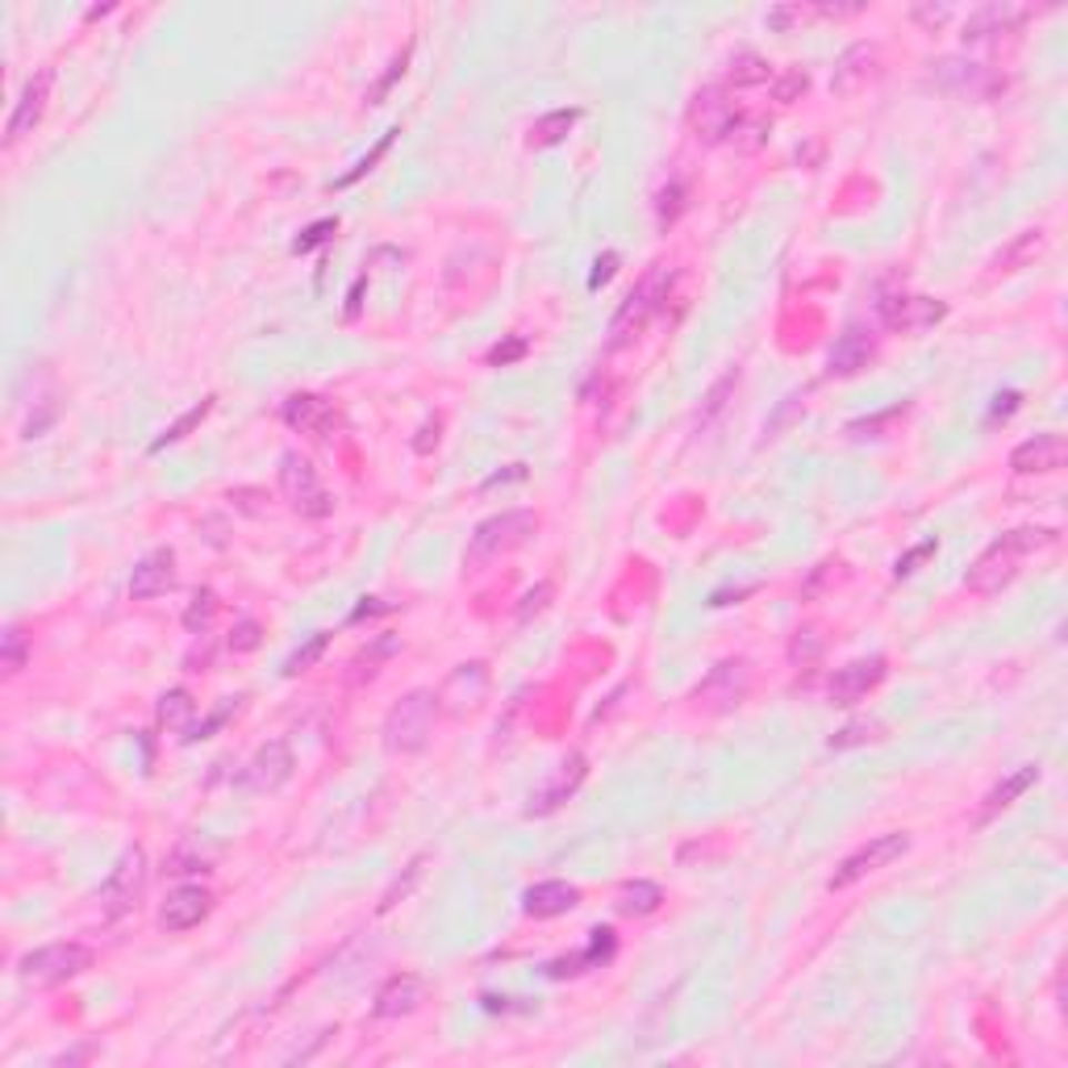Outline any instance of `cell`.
<instances>
[{"mask_svg": "<svg viewBox=\"0 0 1068 1068\" xmlns=\"http://www.w3.org/2000/svg\"><path fill=\"white\" fill-rule=\"evenodd\" d=\"M1056 543H1060V534L1051 531V526H1018V531L1001 534V538H994V543L973 560V568L965 572V588L977 593V597H994V593L1015 585L1018 564H1022L1027 555L1048 552Z\"/></svg>", "mask_w": 1068, "mask_h": 1068, "instance_id": "cell-1", "label": "cell"}, {"mask_svg": "<svg viewBox=\"0 0 1068 1068\" xmlns=\"http://www.w3.org/2000/svg\"><path fill=\"white\" fill-rule=\"evenodd\" d=\"M434 718H439V693L431 689L405 693V697L384 714V726H380L384 747H389L393 756H414V752H422V747L431 743Z\"/></svg>", "mask_w": 1068, "mask_h": 1068, "instance_id": "cell-2", "label": "cell"}, {"mask_svg": "<svg viewBox=\"0 0 1068 1068\" xmlns=\"http://www.w3.org/2000/svg\"><path fill=\"white\" fill-rule=\"evenodd\" d=\"M534 531H538V514H531V510H505V514H497V517H484L481 526L472 531V543H467L464 564L472 572L484 568L488 560H497V555H510V552H517V547H526Z\"/></svg>", "mask_w": 1068, "mask_h": 1068, "instance_id": "cell-3", "label": "cell"}, {"mask_svg": "<svg viewBox=\"0 0 1068 1068\" xmlns=\"http://www.w3.org/2000/svg\"><path fill=\"white\" fill-rule=\"evenodd\" d=\"M668 289H673V268H652L647 276L638 280L635 289H631V296L618 305L614 322H609V346L635 343L638 334L647 330V322L659 313V305L668 301Z\"/></svg>", "mask_w": 1068, "mask_h": 1068, "instance_id": "cell-4", "label": "cell"}, {"mask_svg": "<svg viewBox=\"0 0 1068 1068\" xmlns=\"http://www.w3.org/2000/svg\"><path fill=\"white\" fill-rule=\"evenodd\" d=\"M88 968H92V948L68 939V944H47V948L26 951L18 960V981L26 989H54V985L71 981Z\"/></svg>", "mask_w": 1068, "mask_h": 1068, "instance_id": "cell-5", "label": "cell"}, {"mask_svg": "<svg viewBox=\"0 0 1068 1068\" xmlns=\"http://www.w3.org/2000/svg\"><path fill=\"white\" fill-rule=\"evenodd\" d=\"M910 852V835L906 830H889V835H877V839H868L864 847H856L852 856H847L839 868H835V877L827 880L830 894H844V889H852L856 880L873 877V873H880V868H889L894 860H901Z\"/></svg>", "mask_w": 1068, "mask_h": 1068, "instance_id": "cell-6", "label": "cell"}, {"mask_svg": "<svg viewBox=\"0 0 1068 1068\" xmlns=\"http://www.w3.org/2000/svg\"><path fill=\"white\" fill-rule=\"evenodd\" d=\"M142 889H147V852H142L139 844L125 847L118 856V864L109 868V877H104L101 894H97V901H101L104 918H121L125 910H134L139 906Z\"/></svg>", "mask_w": 1068, "mask_h": 1068, "instance_id": "cell-7", "label": "cell"}, {"mask_svg": "<svg viewBox=\"0 0 1068 1068\" xmlns=\"http://www.w3.org/2000/svg\"><path fill=\"white\" fill-rule=\"evenodd\" d=\"M280 493H284V501H289L301 517H330L334 514V497L322 488V481H318V472H313L310 460H301L296 451H289V455L280 460Z\"/></svg>", "mask_w": 1068, "mask_h": 1068, "instance_id": "cell-8", "label": "cell"}, {"mask_svg": "<svg viewBox=\"0 0 1068 1068\" xmlns=\"http://www.w3.org/2000/svg\"><path fill=\"white\" fill-rule=\"evenodd\" d=\"M935 84L951 92V97H968V101H989V97H998L1006 88L989 68L973 63V59H960V54L935 63Z\"/></svg>", "mask_w": 1068, "mask_h": 1068, "instance_id": "cell-9", "label": "cell"}, {"mask_svg": "<svg viewBox=\"0 0 1068 1068\" xmlns=\"http://www.w3.org/2000/svg\"><path fill=\"white\" fill-rule=\"evenodd\" d=\"M877 313L889 330H897V334H914V330H927V326H935V322H944V318H948V305L935 301V296L894 293V296H880Z\"/></svg>", "mask_w": 1068, "mask_h": 1068, "instance_id": "cell-10", "label": "cell"}, {"mask_svg": "<svg viewBox=\"0 0 1068 1068\" xmlns=\"http://www.w3.org/2000/svg\"><path fill=\"white\" fill-rule=\"evenodd\" d=\"M51 88H54V68H42L26 80L18 104H13V113H9V125H4V142H9V147H18L26 134L38 130V121H42L47 104H51Z\"/></svg>", "mask_w": 1068, "mask_h": 1068, "instance_id": "cell-11", "label": "cell"}, {"mask_svg": "<svg viewBox=\"0 0 1068 1068\" xmlns=\"http://www.w3.org/2000/svg\"><path fill=\"white\" fill-rule=\"evenodd\" d=\"M752 689V668L747 659H723L714 673L693 689V702L706 709H735Z\"/></svg>", "mask_w": 1068, "mask_h": 1068, "instance_id": "cell-12", "label": "cell"}, {"mask_svg": "<svg viewBox=\"0 0 1068 1068\" xmlns=\"http://www.w3.org/2000/svg\"><path fill=\"white\" fill-rule=\"evenodd\" d=\"M293 768H296L293 747H289L284 739H272V743H263L255 756H251V764H246L239 776V785L251 793H276L280 785H289Z\"/></svg>", "mask_w": 1068, "mask_h": 1068, "instance_id": "cell-13", "label": "cell"}, {"mask_svg": "<svg viewBox=\"0 0 1068 1068\" xmlns=\"http://www.w3.org/2000/svg\"><path fill=\"white\" fill-rule=\"evenodd\" d=\"M1022 21H1027V4L994 0V4H981V9L968 13L965 26H960V42L965 47H981V42H994L998 34H1015Z\"/></svg>", "mask_w": 1068, "mask_h": 1068, "instance_id": "cell-14", "label": "cell"}, {"mask_svg": "<svg viewBox=\"0 0 1068 1068\" xmlns=\"http://www.w3.org/2000/svg\"><path fill=\"white\" fill-rule=\"evenodd\" d=\"M885 673H889V668H885V655H868V659L844 664L827 685L830 706H856V702H864V697L885 681Z\"/></svg>", "mask_w": 1068, "mask_h": 1068, "instance_id": "cell-15", "label": "cell"}, {"mask_svg": "<svg viewBox=\"0 0 1068 1068\" xmlns=\"http://www.w3.org/2000/svg\"><path fill=\"white\" fill-rule=\"evenodd\" d=\"M731 121H735V104L726 101L723 88H702V92H693V101H689L693 139L714 147V142L726 139V125H731Z\"/></svg>", "mask_w": 1068, "mask_h": 1068, "instance_id": "cell-16", "label": "cell"}, {"mask_svg": "<svg viewBox=\"0 0 1068 1068\" xmlns=\"http://www.w3.org/2000/svg\"><path fill=\"white\" fill-rule=\"evenodd\" d=\"M484 693H488V668H484L481 659H472V664H460L455 673L443 681V689H439V709L443 714H472V709L484 702Z\"/></svg>", "mask_w": 1068, "mask_h": 1068, "instance_id": "cell-17", "label": "cell"}, {"mask_svg": "<svg viewBox=\"0 0 1068 1068\" xmlns=\"http://www.w3.org/2000/svg\"><path fill=\"white\" fill-rule=\"evenodd\" d=\"M588 776V759L581 756V752H572L560 768H555V776L543 785L538 793H531V806H526V818H547V814H555L564 802H568L572 793L585 785Z\"/></svg>", "mask_w": 1068, "mask_h": 1068, "instance_id": "cell-18", "label": "cell"}, {"mask_svg": "<svg viewBox=\"0 0 1068 1068\" xmlns=\"http://www.w3.org/2000/svg\"><path fill=\"white\" fill-rule=\"evenodd\" d=\"M213 910V894L205 885H180L168 894V901L159 906V927L172 930V935H184V930L201 927Z\"/></svg>", "mask_w": 1068, "mask_h": 1068, "instance_id": "cell-19", "label": "cell"}, {"mask_svg": "<svg viewBox=\"0 0 1068 1068\" xmlns=\"http://www.w3.org/2000/svg\"><path fill=\"white\" fill-rule=\"evenodd\" d=\"M1068 460V443L1060 434H1035L1027 443H1018L1010 451V467L1018 476H1048V472H1060Z\"/></svg>", "mask_w": 1068, "mask_h": 1068, "instance_id": "cell-20", "label": "cell"}, {"mask_svg": "<svg viewBox=\"0 0 1068 1068\" xmlns=\"http://www.w3.org/2000/svg\"><path fill=\"white\" fill-rule=\"evenodd\" d=\"M877 63H880V51L873 47V42H856V47H847V51L839 54V63H835L830 92H835V97H856V92H860V88H868V80L877 75Z\"/></svg>", "mask_w": 1068, "mask_h": 1068, "instance_id": "cell-21", "label": "cell"}, {"mask_svg": "<svg viewBox=\"0 0 1068 1068\" xmlns=\"http://www.w3.org/2000/svg\"><path fill=\"white\" fill-rule=\"evenodd\" d=\"M426 1001V981L414 973H396L380 985L376 1001H372V1015L376 1018H410L414 1010H422Z\"/></svg>", "mask_w": 1068, "mask_h": 1068, "instance_id": "cell-22", "label": "cell"}, {"mask_svg": "<svg viewBox=\"0 0 1068 1068\" xmlns=\"http://www.w3.org/2000/svg\"><path fill=\"white\" fill-rule=\"evenodd\" d=\"M284 422L301 434L326 439V434L339 426V410L330 405L326 396H318V393H293L289 401H284Z\"/></svg>", "mask_w": 1068, "mask_h": 1068, "instance_id": "cell-23", "label": "cell"}, {"mask_svg": "<svg viewBox=\"0 0 1068 1068\" xmlns=\"http://www.w3.org/2000/svg\"><path fill=\"white\" fill-rule=\"evenodd\" d=\"M172 585H175V555L172 547H159V552L139 560V568L130 576V597H134V602H151V597H163Z\"/></svg>", "mask_w": 1068, "mask_h": 1068, "instance_id": "cell-24", "label": "cell"}, {"mask_svg": "<svg viewBox=\"0 0 1068 1068\" xmlns=\"http://www.w3.org/2000/svg\"><path fill=\"white\" fill-rule=\"evenodd\" d=\"M581 906V889L568 885V880H538L522 894V910L531 918H560Z\"/></svg>", "mask_w": 1068, "mask_h": 1068, "instance_id": "cell-25", "label": "cell"}, {"mask_svg": "<svg viewBox=\"0 0 1068 1068\" xmlns=\"http://www.w3.org/2000/svg\"><path fill=\"white\" fill-rule=\"evenodd\" d=\"M1044 246H1048V234H1044L1039 225L1015 234V239L1006 242L998 255H994V276H1006V272H1018V268H1031L1035 259L1044 255Z\"/></svg>", "mask_w": 1068, "mask_h": 1068, "instance_id": "cell-26", "label": "cell"}, {"mask_svg": "<svg viewBox=\"0 0 1068 1068\" xmlns=\"http://www.w3.org/2000/svg\"><path fill=\"white\" fill-rule=\"evenodd\" d=\"M873 355H877L873 339H868V334H860V330H847L844 339L830 346L827 372H830V376H856L860 367H868V360H873Z\"/></svg>", "mask_w": 1068, "mask_h": 1068, "instance_id": "cell-27", "label": "cell"}, {"mask_svg": "<svg viewBox=\"0 0 1068 1068\" xmlns=\"http://www.w3.org/2000/svg\"><path fill=\"white\" fill-rule=\"evenodd\" d=\"M1035 780H1039V764H1022L1018 773H1010L1001 785H994L989 789V797H985V806H981V814H977V823H989V818H998L1006 806H1015V797H1022V793L1031 789Z\"/></svg>", "mask_w": 1068, "mask_h": 1068, "instance_id": "cell-28", "label": "cell"}, {"mask_svg": "<svg viewBox=\"0 0 1068 1068\" xmlns=\"http://www.w3.org/2000/svg\"><path fill=\"white\" fill-rule=\"evenodd\" d=\"M614 956V930L609 927H597L593 930V939H588V948L581 951V956H572V960H555V965H547V977H576V973H585V968H602L605 960Z\"/></svg>", "mask_w": 1068, "mask_h": 1068, "instance_id": "cell-29", "label": "cell"}, {"mask_svg": "<svg viewBox=\"0 0 1068 1068\" xmlns=\"http://www.w3.org/2000/svg\"><path fill=\"white\" fill-rule=\"evenodd\" d=\"M768 134H773V121L756 118V113H735V121L726 125V147L735 155H759L768 147Z\"/></svg>", "mask_w": 1068, "mask_h": 1068, "instance_id": "cell-30", "label": "cell"}, {"mask_svg": "<svg viewBox=\"0 0 1068 1068\" xmlns=\"http://www.w3.org/2000/svg\"><path fill=\"white\" fill-rule=\"evenodd\" d=\"M401 652V638L396 635H376L367 647H360V655L346 664V685H363V681H372V676L380 673V664L384 659H393V655Z\"/></svg>", "mask_w": 1068, "mask_h": 1068, "instance_id": "cell-31", "label": "cell"}, {"mask_svg": "<svg viewBox=\"0 0 1068 1068\" xmlns=\"http://www.w3.org/2000/svg\"><path fill=\"white\" fill-rule=\"evenodd\" d=\"M664 901V889L655 880H626L618 894V910L631 914V918H643V914H655Z\"/></svg>", "mask_w": 1068, "mask_h": 1068, "instance_id": "cell-32", "label": "cell"}, {"mask_svg": "<svg viewBox=\"0 0 1068 1068\" xmlns=\"http://www.w3.org/2000/svg\"><path fill=\"white\" fill-rule=\"evenodd\" d=\"M768 75H773V68H768V59H759L756 51L731 54V63H726V84H735V88L768 84Z\"/></svg>", "mask_w": 1068, "mask_h": 1068, "instance_id": "cell-33", "label": "cell"}, {"mask_svg": "<svg viewBox=\"0 0 1068 1068\" xmlns=\"http://www.w3.org/2000/svg\"><path fill=\"white\" fill-rule=\"evenodd\" d=\"M585 118L581 109H555V113H547V118H538L531 125V142L534 147H555V142H564L572 134V125Z\"/></svg>", "mask_w": 1068, "mask_h": 1068, "instance_id": "cell-34", "label": "cell"}, {"mask_svg": "<svg viewBox=\"0 0 1068 1068\" xmlns=\"http://www.w3.org/2000/svg\"><path fill=\"white\" fill-rule=\"evenodd\" d=\"M26 659H30V635L21 626H4V635H0V668H4V676H18L26 668Z\"/></svg>", "mask_w": 1068, "mask_h": 1068, "instance_id": "cell-35", "label": "cell"}, {"mask_svg": "<svg viewBox=\"0 0 1068 1068\" xmlns=\"http://www.w3.org/2000/svg\"><path fill=\"white\" fill-rule=\"evenodd\" d=\"M192 714H197V702H192L184 689H172L159 697V723L172 726V731H189Z\"/></svg>", "mask_w": 1068, "mask_h": 1068, "instance_id": "cell-36", "label": "cell"}, {"mask_svg": "<svg viewBox=\"0 0 1068 1068\" xmlns=\"http://www.w3.org/2000/svg\"><path fill=\"white\" fill-rule=\"evenodd\" d=\"M209 410H213V396H205V401H197V405H192L189 414H180V417H175V422H172V426H168V431L159 434L155 443H151V451H163V447H172V443H180V439H184V434H189L192 426H201V422H205Z\"/></svg>", "mask_w": 1068, "mask_h": 1068, "instance_id": "cell-37", "label": "cell"}, {"mask_svg": "<svg viewBox=\"0 0 1068 1068\" xmlns=\"http://www.w3.org/2000/svg\"><path fill=\"white\" fill-rule=\"evenodd\" d=\"M422 873H426V856H414V860H410V868H405V877H396L393 885L384 889V897H380L376 910L389 914V910L396 906V901H401V897H410V889H414L417 880H422Z\"/></svg>", "mask_w": 1068, "mask_h": 1068, "instance_id": "cell-38", "label": "cell"}, {"mask_svg": "<svg viewBox=\"0 0 1068 1068\" xmlns=\"http://www.w3.org/2000/svg\"><path fill=\"white\" fill-rule=\"evenodd\" d=\"M326 647H330V635H326V631H322V635H313L310 643H305V647H296V652L289 655V659H284V676L310 673L313 664H318V659L326 655Z\"/></svg>", "mask_w": 1068, "mask_h": 1068, "instance_id": "cell-39", "label": "cell"}, {"mask_svg": "<svg viewBox=\"0 0 1068 1068\" xmlns=\"http://www.w3.org/2000/svg\"><path fill=\"white\" fill-rule=\"evenodd\" d=\"M685 213V184H668V189H659V197H655V222H659V230H668V225H676V218Z\"/></svg>", "mask_w": 1068, "mask_h": 1068, "instance_id": "cell-40", "label": "cell"}, {"mask_svg": "<svg viewBox=\"0 0 1068 1068\" xmlns=\"http://www.w3.org/2000/svg\"><path fill=\"white\" fill-rule=\"evenodd\" d=\"M810 92V71H802V68H793V71H785L780 80L773 84V97L780 104H793V101H802Z\"/></svg>", "mask_w": 1068, "mask_h": 1068, "instance_id": "cell-41", "label": "cell"}, {"mask_svg": "<svg viewBox=\"0 0 1068 1068\" xmlns=\"http://www.w3.org/2000/svg\"><path fill=\"white\" fill-rule=\"evenodd\" d=\"M213 614H218V597H213L209 588H201V593L192 597L189 614H184V626H189L192 635H201V631H209V622H213Z\"/></svg>", "mask_w": 1068, "mask_h": 1068, "instance_id": "cell-42", "label": "cell"}, {"mask_svg": "<svg viewBox=\"0 0 1068 1068\" xmlns=\"http://www.w3.org/2000/svg\"><path fill=\"white\" fill-rule=\"evenodd\" d=\"M735 384H739V372H726V376L718 380L714 389H709L706 405H702V426H709L714 417L723 414V410H726V396H731V389H735Z\"/></svg>", "mask_w": 1068, "mask_h": 1068, "instance_id": "cell-43", "label": "cell"}, {"mask_svg": "<svg viewBox=\"0 0 1068 1068\" xmlns=\"http://www.w3.org/2000/svg\"><path fill=\"white\" fill-rule=\"evenodd\" d=\"M877 731L880 726L877 723H852V726H844L839 735H830V752H847V747H860V743H868V739H877Z\"/></svg>", "mask_w": 1068, "mask_h": 1068, "instance_id": "cell-44", "label": "cell"}, {"mask_svg": "<svg viewBox=\"0 0 1068 1068\" xmlns=\"http://www.w3.org/2000/svg\"><path fill=\"white\" fill-rule=\"evenodd\" d=\"M818 655H823V638H818V631H797V635H793V643H789L793 664H802V668H806V664H814Z\"/></svg>", "mask_w": 1068, "mask_h": 1068, "instance_id": "cell-45", "label": "cell"}, {"mask_svg": "<svg viewBox=\"0 0 1068 1068\" xmlns=\"http://www.w3.org/2000/svg\"><path fill=\"white\" fill-rule=\"evenodd\" d=\"M168 873H172V877H189V873H209V860L201 856V852H192V847H180V852H172V856H168Z\"/></svg>", "mask_w": 1068, "mask_h": 1068, "instance_id": "cell-46", "label": "cell"}, {"mask_svg": "<svg viewBox=\"0 0 1068 1068\" xmlns=\"http://www.w3.org/2000/svg\"><path fill=\"white\" fill-rule=\"evenodd\" d=\"M552 593H555V588L547 585V581H543V585H534L531 593L522 597V605H517V626H526L534 614H543V609H547V602H552Z\"/></svg>", "mask_w": 1068, "mask_h": 1068, "instance_id": "cell-47", "label": "cell"}, {"mask_svg": "<svg viewBox=\"0 0 1068 1068\" xmlns=\"http://www.w3.org/2000/svg\"><path fill=\"white\" fill-rule=\"evenodd\" d=\"M526 351H531V343H526L522 334H514V339H505V343H497L488 351V363H493V367H510V363L526 360Z\"/></svg>", "mask_w": 1068, "mask_h": 1068, "instance_id": "cell-48", "label": "cell"}, {"mask_svg": "<svg viewBox=\"0 0 1068 1068\" xmlns=\"http://www.w3.org/2000/svg\"><path fill=\"white\" fill-rule=\"evenodd\" d=\"M259 647V622H251V618H242L234 631H230V652L234 655H246V652H255Z\"/></svg>", "mask_w": 1068, "mask_h": 1068, "instance_id": "cell-49", "label": "cell"}, {"mask_svg": "<svg viewBox=\"0 0 1068 1068\" xmlns=\"http://www.w3.org/2000/svg\"><path fill=\"white\" fill-rule=\"evenodd\" d=\"M935 552H939V543H935V538H927V543H918L914 552H906V555H901V560H897L894 576H897V581H901V576H914V572H918V564H923L927 555H935Z\"/></svg>", "mask_w": 1068, "mask_h": 1068, "instance_id": "cell-50", "label": "cell"}, {"mask_svg": "<svg viewBox=\"0 0 1068 1068\" xmlns=\"http://www.w3.org/2000/svg\"><path fill=\"white\" fill-rule=\"evenodd\" d=\"M910 18L918 21L923 30H939V26L951 18V4H914Z\"/></svg>", "mask_w": 1068, "mask_h": 1068, "instance_id": "cell-51", "label": "cell"}, {"mask_svg": "<svg viewBox=\"0 0 1068 1068\" xmlns=\"http://www.w3.org/2000/svg\"><path fill=\"white\" fill-rule=\"evenodd\" d=\"M334 230H339V222H330V218H326V222L310 225V230H305V234H301V239L293 242V251H296V255H305L310 246H318V242H326L330 234H334Z\"/></svg>", "mask_w": 1068, "mask_h": 1068, "instance_id": "cell-52", "label": "cell"}, {"mask_svg": "<svg viewBox=\"0 0 1068 1068\" xmlns=\"http://www.w3.org/2000/svg\"><path fill=\"white\" fill-rule=\"evenodd\" d=\"M393 134H396V130H393ZM393 134H384V139H380L376 151H372V155H367V159H360V163H355V172H346L343 180H339V189H346V184H355V180H360L363 172H372V168H376V159L384 155L389 147H393Z\"/></svg>", "mask_w": 1068, "mask_h": 1068, "instance_id": "cell-53", "label": "cell"}, {"mask_svg": "<svg viewBox=\"0 0 1068 1068\" xmlns=\"http://www.w3.org/2000/svg\"><path fill=\"white\" fill-rule=\"evenodd\" d=\"M894 417H901V405H897V410H889V414L868 417V422H852V426H847V434H852V439H868V431H885Z\"/></svg>", "mask_w": 1068, "mask_h": 1068, "instance_id": "cell-54", "label": "cell"}, {"mask_svg": "<svg viewBox=\"0 0 1068 1068\" xmlns=\"http://www.w3.org/2000/svg\"><path fill=\"white\" fill-rule=\"evenodd\" d=\"M439 431H443V422H439V417H426V422H422V431H417V439H414L417 455H431V451L439 447Z\"/></svg>", "mask_w": 1068, "mask_h": 1068, "instance_id": "cell-55", "label": "cell"}, {"mask_svg": "<svg viewBox=\"0 0 1068 1068\" xmlns=\"http://www.w3.org/2000/svg\"><path fill=\"white\" fill-rule=\"evenodd\" d=\"M802 18H810V9H802V4H780V9L768 13V26H773V30H789L793 21H802Z\"/></svg>", "mask_w": 1068, "mask_h": 1068, "instance_id": "cell-56", "label": "cell"}, {"mask_svg": "<svg viewBox=\"0 0 1068 1068\" xmlns=\"http://www.w3.org/2000/svg\"><path fill=\"white\" fill-rule=\"evenodd\" d=\"M618 272V255L614 251H605L597 263H593V276H588V289H602V284H609V276Z\"/></svg>", "mask_w": 1068, "mask_h": 1068, "instance_id": "cell-57", "label": "cell"}, {"mask_svg": "<svg viewBox=\"0 0 1068 1068\" xmlns=\"http://www.w3.org/2000/svg\"><path fill=\"white\" fill-rule=\"evenodd\" d=\"M510 481H526V467L514 464L510 472H497V476H488V481H484V488H497V484H510Z\"/></svg>", "mask_w": 1068, "mask_h": 1068, "instance_id": "cell-58", "label": "cell"}, {"mask_svg": "<svg viewBox=\"0 0 1068 1068\" xmlns=\"http://www.w3.org/2000/svg\"><path fill=\"white\" fill-rule=\"evenodd\" d=\"M1015 410H1018V393H1001V396H998V405H994V417L1015 414Z\"/></svg>", "mask_w": 1068, "mask_h": 1068, "instance_id": "cell-59", "label": "cell"}, {"mask_svg": "<svg viewBox=\"0 0 1068 1068\" xmlns=\"http://www.w3.org/2000/svg\"><path fill=\"white\" fill-rule=\"evenodd\" d=\"M756 588H759V585H743V588H735V593H714V597H709V605H726V597H735V602H739V597L756 593Z\"/></svg>", "mask_w": 1068, "mask_h": 1068, "instance_id": "cell-60", "label": "cell"}]
</instances>
